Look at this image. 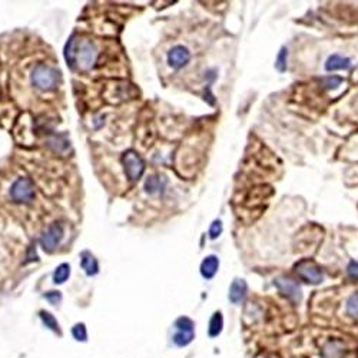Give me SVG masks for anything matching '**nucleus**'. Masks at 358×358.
I'll return each mask as SVG.
<instances>
[{
	"mask_svg": "<svg viewBox=\"0 0 358 358\" xmlns=\"http://www.w3.org/2000/svg\"><path fill=\"white\" fill-rule=\"evenodd\" d=\"M59 80H60V72L52 66L40 63L32 71V83L40 90L55 89Z\"/></svg>",
	"mask_w": 358,
	"mask_h": 358,
	"instance_id": "obj_1",
	"label": "nucleus"
},
{
	"mask_svg": "<svg viewBox=\"0 0 358 358\" xmlns=\"http://www.w3.org/2000/svg\"><path fill=\"white\" fill-rule=\"evenodd\" d=\"M122 165L129 181H138L145 171V162L135 151H128L122 155Z\"/></svg>",
	"mask_w": 358,
	"mask_h": 358,
	"instance_id": "obj_2",
	"label": "nucleus"
},
{
	"mask_svg": "<svg viewBox=\"0 0 358 358\" xmlns=\"http://www.w3.org/2000/svg\"><path fill=\"white\" fill-rule=\"evenodd\" d=\"M297 274L302 281L313 285H318L324 281V274L314 261H308V259L301 261L297 265Z\"/></svg>",
	"mask_w": 358,
	"mask_h": 358,
	"instance_id": "obj_3",
	"label": "nucleus"
},
{
	"mask_svg": "<svg viewBox=\"0 0 358 358\" xmlns=\"http://www.w3.org/2000/svg\"><path fill=\"white\" fill-rule=\"evenodd\" d=\"M10 195L16 202H29L35 198V185L29 178H19L10 189Z\"/></svg>",
	"mask_w": 358,
	"mask_h": 358,
	"instance_id": "obj_4",
	"label": "nucleus"
},
{
	"mask_svg": "<svg viewBox=\"0 0 358 358\" xmlns=\"http://www.w3.org/2000/svg\"><path fill=\"white\" fill-rule=\"evenodd\" d=\"M62 239H63V227L55 222L43 232L40 243L46 252H53Z\"/></svg>",
	"mask_w": 358,
	"mask_h": 358,
	"instance_id": "obj_5",
	"label": "nucleus"
},
{
	"mask_svg": "<svg viewBox=\"0 0 358 358\" xmlns=\"http://www.w3.org/2000/svg\"><path fill=\"white\" fill-rule=\"evenodd\" d=\"M274 285L278 288V291H279L285 298H288L289 301H292L294 304L300 302L301 298H302L300 285H298L295 281L289 279V278H282V277L275 278V279H274Z\"/></svg>",
	"mask_w": 358,
	"mask_h": 358,
	"instance_id": "obj_6",
	"label": "nucleus"
},
{
	"mask_svg": "<svg viewBox=\"0 0 358 358\" xmlns=\"http://www.w3.org/2000/svg\"><path fill=\"white\" fill-rule=\"evenodd\" d=\"M189 60H191V52L188 50V47L181 46V44L173 46L168 53V63L175 71L182 69L189 63Z\"/></svg>",
	"mask_w": 358,
	"mask_h": 358,
	"instance_id": "obj_7",
	"label": "nucleus"
},
{
	"mask_svg": "<svg viewBox=\"0 0 358 358\" xmlns=\"http://www.w3.org/2000/svg\"><path fill=\"white\" fill-rule=\"evenodd\" d=\"M96 56H98V50H96L95 44L92 42H85L78 52L76 60L79 62V66L82 69H90L96 60Z\"/></svg>",
	"mask_w": 358,
	"mask_h": 358,
	"instance_id": "obj_8",
	"label": "nucleus"
},
{
	"mask_svg": "<svg viewBox=\"0 0 358 358\" xmlns=\"http://www.w3.org/2000/svg\"><path fill=\"white\" fill-rule=\"evenodd\" d=\"M246 292H248V285L243 279H234L232 284L229 286V301L232 304H239L245 300L246 297Z\"/></svg>",
	"mask_w": 358,
	"mask_h": 358,
	"instance_id": "obj_9",
	"label": "nucleus"
},
{
	"mask_svg": "<svg viewBox=\"0 0 358 358\" xmlns=\"http://www.w3.org/2000/svg\"><path fill=\"white\" fill-rule=\"evenodd\" d=\"M351 68V59L344 57L341 55H331L325 62V71H348Z\"/></svg>",
	"mask_w": 358,
	"mask_h": 358,
	"instance_id": "obj_10",
	"label": "nucleus"
},
{
	"mask_svg": "<svg viewBox=\"0 0 358 358\" xmlns=\"http://www.w3.org/2000/svg\"><path fill=\"white\" fill-rule=\"evenodd\" d=\"M219 270V259L215 255H208L200 264V275L205 279H212Z\"/></svg>",
	"mask_w": 358,
	"mask_h": 358,
	"instance_id": "obj_11",
	"label": "nucleus"
},
{
	"mask_svg": "<svg viewBox=\"0 0 358 358\" xmlns=\"http://www.w3.org/2000/svg\"><path fill=\"white\" fill-rule=\"evenodd\" d=\"M166 185V178L165 176H158V175H151L145 181V191L149 195H155L158 192H162Z\"/></svg>",
	"mask_w": 358,
	"mask_h": 358,
	"instance_id": "obj_12",
	"label": "nucleus"
},
{
	"mask_svg": "<svg viewBox=\"0 0 358 358\" xmlns=\"http://www.w3.org/2000/svg\"><path fill=\"white\" fill-rule=\"evenodd\" d=\"M80 265L82 268L85 270V272L87 275H96L98 271H99V265H98V261L96 258L93 257L89 251H83L80 254Z\"/></svg>",
	"mask_w": 358,
	"mask_h": 358,
	"instance_id": "obj_13",
	"label": "nucleus"
},
{
	"mask_svg": "<svg viewBox=\"0 0 358 358\" xmlns=\"http://www.w3.org/2000/svg\"><path fill=\"white\" fill-rule=\"evenodd\" d=\"M78 40H76V36L73 35L69 42L66 43V47H65V57H66V62L68 65H71V68L75 66L76 63V57H78Z\"/></svg>",
	"mask_w": 358,
	"mask_h": 358,
	"instance_id": "obj_14",
	"label": "nucleus"
},
{
	"mask_svg": "<svg viewBox=\"0 0 358 358\" xmlns=\"http://www.w3.org/2000/svg\"><path fill=\"white\" fill-rule=\"evenodd\" d=\"M222 328H224V317H222V314L219 311H216L212 315L211 321H209V329H208L209 331V337L211 338L218 337L222 332Z\"/></svg>",
	"mask_w": 358,
	"mask_h": 358,
	"instance_id": "obj_15",
	"label": "nucleus"
},
{
	"mask_svg": "<svg viewBox=\"0 0 358 358\" xmlns=\"http://www.w3.org/2000/svg\"><path fill=\"white\" fill-rule=\"evenodd\" d=\"M286 68H288V49L284 46L281 47L278 56L275 59V69L279 73H284L286 72Z\"/></svg>",
	"mask_w": 358,
	"mask_h": 358,
	"instance_id": "obj_16",
	"label": "nucleus"
},
{
	"mask_svg": "<svg viewBox=\"0 0 358 358\" xmlns=\"http://www.w3.org/2000/svg\"><path fill=\"white\" fill-rule=\"evenodd\" d=\"M69 274H71V267L68 264H62L56 268V271L53 274V281L55 284H63L68 278H69Z\"/></svg>",
	"mask_w": 358,
	"mask_h": 358,
	"instance_id": "obj_17",
	"label": "nucleus"
},
{
	"mask_svg": "<svg viewBox=\"0 0 358 358\" xmlns=\"http://www.w3.org/2000/svg\"><path fill=\"white\" fill-rule=\"evenodd\" d=\"M195 337V332H182V331H176V334L173 335V343L178 347H186L188 344L192 343Z\"/></svg>",
	"mask_w": 358,
	"mask_h": 358,
	"instance_id": "obj_18",
	"label": "nucleus"
},
{
	"mask_svg": "<svg viewBox=\"0 0 358 358\" xmlns=\"http://www.w3.org/2000/svg\"><path fill=\"white\" fill-rule=\"evenodd\" d=\"M194 321L188 317H179L175 321V328L176 331H182V332H194Z\"/></svg>",
	"mask_w": 358,
	"mask_h": 358,
	"instance_id": "obj_19",
	"label": "nucleus"
},
{
	"mask_svg": "<svg viewBox=\"0 0 358 358\" xmlns=\"http://www.w3.org/2000/svg\"><path fill=\"white\" fill-rule=\"evenodd\" d=\"M40 318H42L43 324H44L47 328H50L52 331H55V332H59V334H60V329H59V324H57L56 318L50 314V313H47V311H40Z\"/></svg>",
	"mask_w": 358,
	"mask_h": 358,
	"instance_id": "obj_20",
	"label": "nucleus"
},
{
	"mask_svg": "<svg viewBox=\"0 0 358 358\" xmlns=\"http://www.w3.org/2000/svg\"><path fill=\"white\" fill-rule=\"evenodd\" d=\"M345 308H347L348 315H351V317H354V318H358V291L357 292H354V294L347 300Z\"/></svg>",
	"mask_w": 358,
	"mask_h": 358,
	"instance_id": "obj_21",
	"label": "nucleus"
},
{
	"mask_svg": "<svg viewBox=\"0 0 358 358\" xmlns=\"http://www.w3.org/2000/svg\"><path fill=\"white\" fill-rule=\"evenodd\" d=\"M72 335L75 337V340L78 341H86L87 338V332H86L85 324H76L72 329Z\"/></svg>",
	"mask_w": 358,
	"mask_h": 358,
	"instance_id": "obj_22",
	"label": "nucleus"
},
{
	"mask_svg": "<svg viewBox=\"0 0 358 358\" xmlns=\"http://www.w3.org/2000/svg\"><path fill=\"white\" fill-rule=\"evenodd\" d=\"M344 82V79L341 76H328V78H324L322 79V83L325 86V89H335L341 85Z\"/></svg>",
	"mask_w": 358,
	"mask_h": 358,
	"instance_id": "obj_23",
	"label": "nucleus"
},
{
	"mask_svg": "<svg viewBox=\"0 0 358 358\" xmlns=\"http://www.w3.org/2000/svg\"><path fill=\"white\" fill-rule=\"evenodd\" d=\"M221 234H222V222L219 219H215L214 222L211 224V228H209V238L216 239Z\"/></svg>",
	"mask_w": 358,
	"mask_h": 358,
	"instance_id": "obj_24",
	"label": "nucleus"
},
{
	"mask_svg": "<svg viewBox=\"0 0 358 358\" xmlns=\"http://www.w3.org/2000/svg\"><path fill=\"white\" fill-rule=\"evenodd\" d=\"M347 272L353 279H358V262L357 261H351L347 267Z\"/></svg>",
	"mask_w": 358,
	"mask_h": 358,
	"instance_id": "obj_25",
	"label": "nucleus"
},
{
	"mask_svg": "<svg viewBox=\"0 0 358 358\" xmlns=\"http://www.w3.org/2000/svg\"><path fill=\"white\" fill-rule=\"evenodd\" d=\"M44 298L49 301L50 304H53V305H55V304H57V302L60 301V298H62V297H60V294H59V292H56V291H50V292L44 294Z\"/></svg>",
	"mask_w": 358,
	"mask_h": 358,
	"instance_id": "obj_26",
	"label": "nucleus"
}]
</instances>
